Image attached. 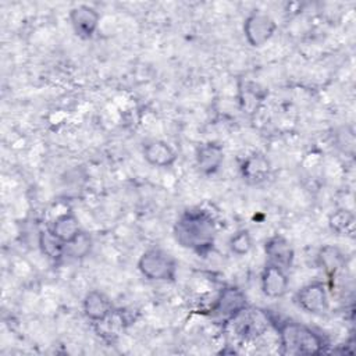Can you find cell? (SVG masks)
I'll list each match as a JSON object with an SVG mask.
<instances>
[{
  "instance_id": "obj_1",
  "label": "cell",
  "mask_w": 356,
  "mask_h": 356,
  "mask_svg": "<svg viewBox=\"0 0 356 356\" xmlns=\"http://www.w3.org/2000/svg\"><path fill=\"white\" fill-rule=\"evenodd\" d=\"M172 236L182 249L206 257L216 245V218L204 209H186L177 217L172 225Z\"/></svg>"
},
{
  "instance_id": "obj_2",
  "label": "cell",
  "mask_w": 356,
  "mask_h": 356,
  "mask_svg": "<svg viewBox=\"0 0 356 356\" xmlns=\"http://www.w3.org/2000/svg\"><path fill=\"white\" fill-rule=\"evenodd\" d=\"M277 332L281 355L317 356L330 346L328 338L321 331L295 320L281 321Z\"/></svg>"
},
{
  "instance_id": "obj_3",
  "label": "cell",
  "mask_w": 356,
  "mask_h": 356,
  "mask_svg": "<svg viewBox=\"0 0 356 356\" xmlns=\"http://www.w3.org/2000/svg\"><path fill=\"white\" fill-rule=\"evenodd\" d=\"M139 273L149 281L174 282L178 263L175 257L159 246L147 248L138 259Z\"/></svg>"
},
{
  "instance_id": "obj_4",
  "label": "cell",
  "mask_w": 356,
  "mask_h": 356,
  "mask_svg": "<svg viewBox=\"0 0 356 356\" xmlns=\"http://www.w3.org/2000/svg\"><path fill=\"white\" fill-rule=\"evenodd\" d=\"M271 324L268 314L264 310L246 306L225 325L231 328L234 335L241 341H254L260 338Z\"/></svg>"
},
{
  "instance_id": "obj_5",
  "label": "cell",
  "mask_w": 356,
  "mask_h": 356,
  "mask_svg": "<svg viewBox=\"0 0 356 356\" xmlns=\"http://www.w3.org/2000/svg\"><path fill=\"white\" fill-rule=\"evenodd\" d=\"M246 306H249L246 293L235 285H227L218 292L217 298L211 303L209 316L220 323L227 324Z\"/></svg>"
},
{
  "instance_id": "obj_6",
  "label": "cell",
  "mask_w": 356,
  "mask_h": 356,
  "mask_svg": "<svg viewBox=\"0 0 356 356\" xmlns=\"http://www.w3.org/2000/svg\"><path fill=\"white\" fill-rule=\"evenodd\" d=\"M277 31V22L271 15L260 10H254L246 15L242 25L245 40L250 47L259 49L271 40Z\"/></svg>"
},
{
  "instance_id": "obj_7",
  "label": "cell",
  "mask_w": 356,
  "mask_h": 356,
  "mask_svg": "<svg viewBox=\"0 0 356 356\" xmlns=\"http://www.w3.org/2000/svg\"><path fill=\"white\" fill-rule=\"evenodd\" d=\"M293 302L300 310L307 314H324L330 307L327 284L320 280L305 284L295 292Z\"/></svg>"
},
{
  "instance_id": "obj_8",
  "label": "cell",
  "mask_w": 356,
  "mask_h": 356,
  "mask_svg": "<svg viewBox=\"0 0 356 356\" xmlns=\"http://www.w3.org/2000/svg\"><path fill=\"white\" fill-rule=\"evenodd\" d=\"M99 11L89 4H78L72 7L68 13V19L74 33L82 39L89 40L97 32L100 24Z\"/></svg>"
},
{
  "instance_id": "obj_9",
  "label": "cell",
  "mask_w": 356,
  "mask_h": 356,
  "mask_svg": "<svg viewBox=\"0 0 356 356\" xmlns=\"http://www.w3.org/2000/svg\"><path fill=\"white\" fill-rule=\"evenodd\" d=\"M288 288H289L288 271L275 264L266 261L260 273V289L263 295L270 299H280L286 295Z\"/></svg>"
},
{
  "instance_id": "obj_10",
  "label": "cell",
  "mask_w": 356,
  "mask_h": 356,
  "mask_svg": "<svg viewBox=\"0 0 356 356\" xmlns=\"http://www.w3.org/2000/svg\"><path fill=\"white\" fill-rule=\"evenodd\" d=\"M264 254L267 263L275 264L284 270H289L295 261V249L292 243L282 235L274 234L264 242Z\"/></svg>"
},
{
  "instance_id": "obj_11",
  "label": "cell",
  "mask_w": 356,
  "mask_h": 356,
  "mask_svg": "<svg viewBox=\"0 0 356 356\" xmlns=\"http://www.w3.org/2000/svg\"><path fill=\"white\" fill-rule=\"evenodd\" d=\"M239 174L248 185H260L268 179L271 174V163L266 154L253 152L241 161Z\"/></svg>"
},
{
  "instance_id": "obj_12",
  "label": "cell",
  "mask_w": 356,
  "mask_h": 356,
  "mask_svg": "<svg viewBox=\"0 0 356 356\" xmlns=\"http://www.w3.org/2000/svg\"><path fill=\"white\" fill-rule=\"evenodd\" d=\"M224 163V147L218 142L200 143L195 150V164L200 174L214 175Z\"/></svg>"
},
{
  "instance_id": "obj_13",
  "label": "cell",
  "mask_w": 356,
  "mask_h": 356,
  "mask_svg": "<svg viewBox=\"0 0 356 356\" xmlns=\"http://www.w3.org/2000/svg\"><path fill=\"white\" fill-rule=\"evenodd\" d=\"M142 156L147 164L156 168H170L178 159L175 149L161 139L146 140L142 146Z\"/></svg>"
},
{
  "instance_id": "obj_14",
  "label": "cell",
  "mask_w": 356,
  "mask_h": 356,
  "mask_svg": "<svg viewBox=\"0 0 356 356\" xmlns=\"http://www.w3.org/2000/svg\"><path fill=\"white\" fill-rule=\"evenodd\" d=\"M82 310L89 321L99 324L114 312V306L104 292L99 289H90L83 296Z\"/></svg>"
},
{
  "instance_id": "obj_15",
  "label": "cell",
  "mask_w": 356,
  "mask_h": 356,
  "mask_svg": "<svg viewBox=\"0 0 356 356\" xmlns=\"http://www.w3.org/2000/svg\"><path fill=\"white\" fill-rule=\"evenodd\" d=\"M316 263L324 271L328 280H332L345 267L346 256L341 248L335 245H324L316 254Z\"/></svg>"
},
{
  "instance_id": "obj_16",
  "label": "cell",
  "mask_w": 356,
  "mask_h": 356,
  "mask_svg": "<svg viewBox=\"0 0 356 356\" xmlns=\"http://www.w3.org/2000/svg\"><path fill=\"white\" fill-rule=\"evenodd\" d=\"M47 229L57 241L64 245L76 238L82 231L79 220L74 211H64L58 214Z\"/></svg>"
},
{
  "instance_id": "obj_17",
  "label": "cell",
  "mask_w": 356,
  "mask_h": 356,
  "mask_svg": "<svg viewBox=\"0 0 356 356\" xmlns=\"http://www.w3.org/2000/svg\"><path fill=\"white\" fill-rule=\"evenodd\" d=\"M239 106L245 114L253 115L259 111L264 99L267 97V89L253 81H243L239 85Z\"/></svg>"
},
{
  "instance_id": "obj_18",
  "label": "cell",
  "mask_w": 356,
  "mask_h": 356,
  "mask_svg": "<svg viewBox=\"0 0 356 356\" xmlns=\"http://www.w3.org/2000/svg\"><path fill=\"white\" fill-rule=\"evenodd\" d=\"M355 222H356V218L353 211L345 207L337 209L328 217L330 229L339 236H353Z\"/></svg>"
},
{
  "instance_id": "obj_19",
  "label": "cell",
  "mask_w": 356,
  "mask_h": 356,
  "mask_svg": "<svg viewBox=\"0 0 356 356\" xmlns=\"http://www.w3.org/2000/svg\"><path fill=\"white\" fill-rule=\"evenodd\" d=\"M92 248H93L92 236L82 229L76 238H74L71 242L64 245L63 257L74 259V260L83 259L90 253Z\"/></svg>"
},
{
  "instance_id": "obj_20",
  "label": "cell",
  "mask_w": 356,
  "mask_h": 356,
  "mask_svg": "<svg viewBox=\"0 0 356 356\" xmlns=\"http://www.w3.org/2000/svg\"><path fill=\"white\" fill-rule=\"evenodd\" d=\"M228 248H229L231 253H234L236 256L248 254L253 248V238H252L250 231L246 228H241V229L235 231L228 241Z\"/></svg>"
},
{
  "instance_id": "obj_21",
  "label": "cell",
  "mask_w": 356,
  "mask_h": 356,
  "mask_svg": "<svg viewBox=\"0 0 356 356\" xmlns=\"http://www.w3.org/2000/svg\"><path fill=\"white\" fill-rule=\"evenodd\" d=\"M39 246L42 249V253H44L50 259H60L63 257V249L64 243L57 241L49 229L40 232L39 235Z\"/></svg>"
}]
</instances>
